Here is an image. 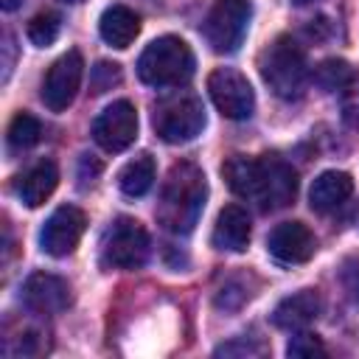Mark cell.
Instances as JSON below:
<instances>
[{
  "instance_id": "16",
  "label": "cell",
  "mask_w": 359,
  "mask_h": 359,
  "mask_svg": "<svg viewBox=\"0 0 359 359\" xmlns=\"http://www.w3.org/2000/svg\"><path fill=\"white\" fill-rule=\"evenodd\" d=\"M250 233H252V227H250L247 210L238 208V205H227V208L219 213V219H216V227H213L210 241H213L216 250H224V252H244L247 244H250Z\"/></svg>"
},
{
  "instance_id": "11",
  "label": "cell",
  "mask_w": 359,
  "mask_h": 359,
  "mask_svg": "<svg viewBox=\"0 0 359 359\" xmlns=\"http://www.w3.org/2000/svg\"><path fill=\"white\" fill-rule=\"evenodd\" d=\"M137 137V109L132 101H112L93 121V140L104 151H123Z\"/></svg>"
},
{
  "instance_id": "26",
  "label": "cell",
  "mask_w": 359,
  "mask_h": 359,
  "mask_svg": "<svg viewBox=\"0 0 359 359\" xmlns=\"http://www.w3.org/2000/svg\"><path fill=\"white\" fill-rule=\"evenodd\" d=\"M342 118L353 129H359V76L356 73H353V79L342 90Z\"/></svg>"
},
{
  "instance_id": "5",
  "label": "cell",
  "mask_w": 359,
  "mask_h": 359,
  "mask_svg": "<svg viewBox=\"0 0 359 359\" xmlns=\"http://www.w3.org/2000/svg\"><path fill=\"white\" fill-rule=\"evenodd\" d=\"M151 123L160 140L188 143L205 129V107L194 93H171L154 104Z\"/></svg>"
},
{
  "instance_id": "31",
  "label": "cell",
  "mask_w": 359,
  "mask_h": 359,
  "mask_svg": "<svg viewBox=\"0 0 359 359\" xmlns=\"http://www.w3.org/2000/svg\"><path fill=\"white\" fill-rule=\"evenodd\" d=\"M73 3H79V0H73Z\"/></svg>"
},
{
  "instance_id": "10",
  "label": "cell",
  "mask_w": 359,
  "mask_h": 359,
  "mask_svg": "<svg viewBox=\"0 0 359 359\" xmlns=\"http://www.w3.org/2000/svg\"><path fill=\"white\" fill-rule=\"evenodd\" d=\"M84 227H87V216L84 210H79L76 205H62L56 208L48 222L42 224V233H39V247L42 252L53 255V258H65L70 255L81 236H84Z\"/></svg>"
},
{
  "instance_id": "9",
  "label": "cell",
  "mask_w": 359,
  "mask_h": 359,
  "mask_svg": "<svg viewBox=\"0 0 359 359\" xmlns=\"http://www.w3.org/2000/svg\"><path fill=\"white\" fill-rule=\"evenodd\" d=\"M81 76H84V59L79 50H67L65 56H59L45 79H42V101L50 112H65L76 93H79V84H81Z\"/></svg>"
},
{
  "instance_id": "24",
  "label": "cell",
  "mask_w": 359,
  "mask_h": 359,
  "mask_svg": "<svg viewBox=\"0 0 359 359\" xmlns=\"http://www.w3.org/2000/svg\"><path fill=\"white\" fill-rule=\"evenodd\" d=\"M286 353H289L292 359H314V356H325V348H323V342H320L314 334L300 331V334H294V337L289 339Z\"/></svg>"
},
{
  "instance_id": "7",
  "label": "cell",
  "mask_w": 359,
  "mask_h": 359,
  "mask_svg": "<svg viewBox=\"0 0 359 359\" xmlns=\"http://www.w3.org/2000/svg\"><path fill=\"white\" fill-rule=\"evenodd\" d=\"M250 17H252L250 0H216L202 22V34L216 53H233L244 42Z\"/></svg>"
},
{
  "instance_id": "13",
  "label": "cell",
  "mask_w": 359,
  "mask_h": 359,
  "mask_svg": "<svg viewBox=\"0 0 359 359\" xmlns=\"http://www.w3.org/2000/svg\"><path fill=\"white\" fill-rule=\"evenodd\" d=\"M22 300L36 314H59L70 306V286L50 272H34L22 283Z\"/></svg>"
},
{
  "instance_id": "29",
  "label": "cell",
  "mask_w": 359,
  "mask_h": 359,
  "mask_svg": "<svg viewBox=\"0 0 359 359\" xmlns=\"http://www.w3.org/2000/svg\"><path fill=\"white\" fill-rule=\"evenodd\" d=\"M292 3H297V6H309V3H317V0H292Z\"/></svg>"
},
{
  "instance_id": "22",
  "label": "cell",
  "mask_w": 359,
  "mask_h": 359,
  "mask_svg": "<svg viewBox=\"0 0 359 359\" xmlns=\"http://www.w3.org/2000/svg\"><path fill=\"white\" fill-rule=\"evenodd\" d=\"M353 79V70L348 62L342 59H325L317 70H314V81L323 90H345V84Z\"/></svg>"
},
{
  "instance_id": "12",
  "label": "cell",
  "mask_w": 359,
  "mask_h": 359,
  "mask_svg": "<svg viewBox=\"0 0 359 359\" xmlns=\"http://www.w3.org/2000/svg\"><path fill=\"white\" fill-rule=\"evenodd\" d=\"M266 250L280 264H306L317 250V238L303 222H280L269 233Z\"/></svg>"
},
{
  "instance_id": "17",
  "label": "cell",
  "mask_w": 359,
  "mask_h": 359,
  "mask_svg": "<svg viewBox=\"0 0 359 359\" xmlns=\"http://www.w3.org/2000/svg\"><path fill=\"white\" fill-rule=\"evenodd\" d=\"M353 194V180L345 171H323L309 191V205L317 213H328L334 208H339L348 196Z\"/></svg>"
},
{
  "instance_id": "8",
  "label": "cell",
  "mask_w": 359,
  "mask_h": 359,
  "mask_svg": "<svg viewBox=\"0 0 359 359\" xmlns=\"http://www.w3.org/2000/svg\"><path fill=\"white\" fill-rule=\"evenodd\" d=\"M208 93L216 109L230 121H247L255 109V93L247 76H241L233 67H216L208 76Z\"/></svg>"
},
{
  "instance_id": "1",
  "label": "cell",
  "mask_w": 359,
  "mask_h": 359,
  "mask_svg": "<svg viewBox=\"0 0 359 359\" xmlns=\"http://www.w3.org/2000/svg\"><path fill=\"white\" fill-rule=\"evenodd\" d=\"M222 177L233 194L255 202L261 210H280L297 196V171L278 154H233L222 165Z\"/></svg>"
},
{
  "instance_id": "3",
  "label": "cell",
  "mask_w": 359,
  "mask_h": 359,
  "mask_svg": "<svg viewBox=\"0 0 359 359\" xmlns=\"http://www.w3.org/2000/svg\"><path fill=\"white\" fill-rule=\"evenodd\" d=\"M194 53L180 36H157L137 59V76L149 87H180L194 76Z\"/></svg>"
},
{
  "instance_id": "4",
  "label": "cell",
  "mask_w": 359,
  "mask_h": 359,
  "mask_svg": "<svg viewBox=\"0 0 359 359\" xmlns=\"http://www.w3.org/2000/svg\"><path fill=\"white\" fill-rule=\"evenodd\" d=\"M261 79L278 98H300L309 81V62L306 50L292 39V36H278L272 45L264 48L261 59Z\"/></svg>"
},
{
  "instance_id": "15",
  "label": "cell",
  "mask_w": 359,
  "mask_h": 359,
  "mask_svg": "<svg viewBox=\"0 0 359 359\" xmlns=\"http://www.w3.org/2000/svg\"><path fill=\"white\" fill-rule=\"evenodd\" d=\"M56 182H59V168L53 160H39L34 163L31 168H25L17 182H14V191L20 196L22 205L28 208H39L53 191H56Z\"/></svg>"
},
{
  "instance_id": "28",
  "label": "cell",
  "mask_w": 359,
  "mask_h": 359,
  "mask_svg": "<svg viewBox=\"0 0 359 359\" xmlns=\"http://www.w3.org/2000/svg\"><path fill=\"white\" fill-rule=\"evenodd\" d=\"M20 3H22V0H0L3 11H14V8H20Z\"/></svg>"
},
{
  "instance_id": "18",
  "label": "cell",
  "mask_w": 359,
  "mask_h": 359,
  "mask_svg": "<svg viewBox=\"0 0 359 359\" xmlns=\"http://www.w3.org/2000/svg\"><path fill=\"white\" fill-rule=\"evenodd\" d=\"M98 31H101V39L109 48L123 50L140 34V17L126 6H109L98 20Z\"/></svg>"
},
{
  "instance_id": "20",
  "label": "cell",
  "mask_w": 359,
  "mask_h": 359,
  "mask_svg": "<svg viewBox=\"0 0 359 359\" xmlns=\"http://www.w3.org/2000/svg\"><path fill=\"white\" fill-rule=\"evenodd\" d=\"M3 345H6V353L8 356H39L48 351V334L36 331V328H20L17 337L6 334L3 337Z\"/></svg>"
},
{
  "instance_id": "30",
  "label": "cell",
  "mask_w": 359,
  "mask_h": 359,
  "mask_svg": "<svg viewBox=\"0 0 359 359\" xmlns=\"http://www.w3.org/2000/svg\"><path fill=\"white\" fill-rule=\"evenodd\" d=\"M356 219H359V210H356Z\"/></svg>"
},
{
  "instance_id": "27",
  "label": "cell",
  "mask_w": 359,
  "mask_h": 359,
  "mask_svg": "<svg viewBox=\"0 0 359 359\" xmlns=\"http://www.w3.org/2000/svg\"><path fill=\"white\" fill-rule=\"evenodd\" d=\"M264 353H266V345L252 342L247 337H238V339L216 348V356H264Z\"/></svg>"
},
{
  "instance_id": "25",
  "label": "cell",
  "mask_w": 359,
  "mask_h": 359,
  "mask_svg": "<svg viewBox=\"0 0 359 359\" xmlns=\"http://www.w3.org/2000/svg\"><path fill=\"white\" fill-rule=\"evenodd\" d=\"M121 81V67L115 65V62H98L95 67H93V73H90V87H93V93H107V90H112V84H118Z\"/></svg>"
},
{
  "instance_id": "21",
  "label": "cell",
  "mask_w": 359,
  "mask_h": 359,
  "mask_svg": "<svg viewBox=\"0 0 359 359\" xmlns=\"http://www.w3.org/2000/svg\"><path fill=\"white\" fill-rule=\"evenodd\" d=\"M42 137V123L28 115V112H20L11 118L8 123V146L11 149H31L34 143H39Z\"/></svg>"
},
{
  "instance_id": "14",
  "label": "cell",
  "mask_w": 359,
  "mask_h": 359,
  "mask_svg": "<svg viewBox=\"0 0 359 359\" xmlns=\"http://www.w3.org/2000/svg\"><path fill=\"white\" fill-rule=\"evenodd\" d=\"M317 314H320V294L314 289H300L283 297L272 309V323L283 331H303L306 325L314 323Z\"/></svg>"
},
{
  "instance_id": "23",
  "label": "cell",
  "mask_w": 359,
  "mask_h": 359,
  "mask_svg": "<svg viewBox=\"0 0 359 359\" xmlns=\"http://www.w3.org/2000/svg\"><path fill=\"white\" fill-rule=\"evenodd\" d=\"M59 31H62V20H59L56 11H42V14H36L28 22V39L34 45H39V48L53 45L56 36H59Z\"/></svg>"
},
{
  "instance_id": "6",
  "label": "cell",
  "mask_w": 359,
  "mask_h": 359,
  "mask_svg": "<svg viewBox=\"0 0 359 359\" xmlns=\"http://www.w3.org/2000/svg\"><path fill=\"white\" fill-rule=\"evenodd\" d=\"M149 258V233L137 219L118 216L101 244V261L109 269H137Z\"/></svg>"
},
{
  "instance_id": "19",
  "label": "cell",
  "mask_w": 359,
  "mask_h": 359,
  "mask_svg": "<svg viewBox=\"0 0 359 359\" xmlns=\"http://www.w3.org/2000/svg\"><path fill=\"white\" fill-rule=\"evenodd\" d=\"M154 160L151 154H137L135 160H129L121 174H118V185L126 196H143L151 185H154Z\"/></svg>"
},
{
  "instance_id": "2",
  "label": "cell",
  "mask_w": 359,
  "mask_h": 359,
  "mask_svg": "<svg viewBox=\"0 0 359 359\" xmlns=\"http://www.w3.org/2000/svg\"><path fill=\"white\" fill-rule=\"evenodd\" d=\"M205 199L208 182L202 168L194 163H174L160 191L157 222L174 236H188L205 210Z\"/></svg>"
}]
</instances>
